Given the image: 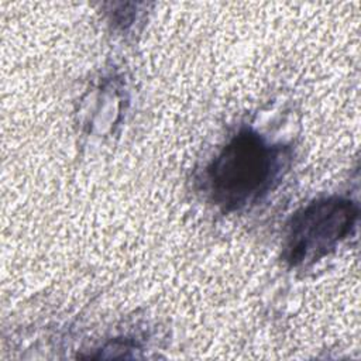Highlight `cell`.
Segmentation results:
<instances>
[{"mask_svg": "<svg viewBox=\"0 0 361 361\" xmlns=\"http://www.w3.org/2000/svg\"><path fill=\"white\" fill-rule=\"evenodd\" d=\"M278 166V149L254 131H240L207 169L214 200L228 210L247 204L269 188Z\"/></svg>", "mask_w": 361, "mask_h": 361, "instance_id": "obj_1", "label": "cell"}, {"mask_svg": "<svg viewBox=\"0 0 361 361\" xmlns=\"http://www.w3.org/2000/svg\"><path fill=\"white\" fill-rule=\"evenodd\" d=\"M357 219L358 207L348 199L331 196L312 202L289 223L286 259L302 265L322 258L351 233Z\"/></svg>", "mask_w": 361, "mask_h": 361, "instance_id": "obj_2", "label": "cell"}]
</instances>
